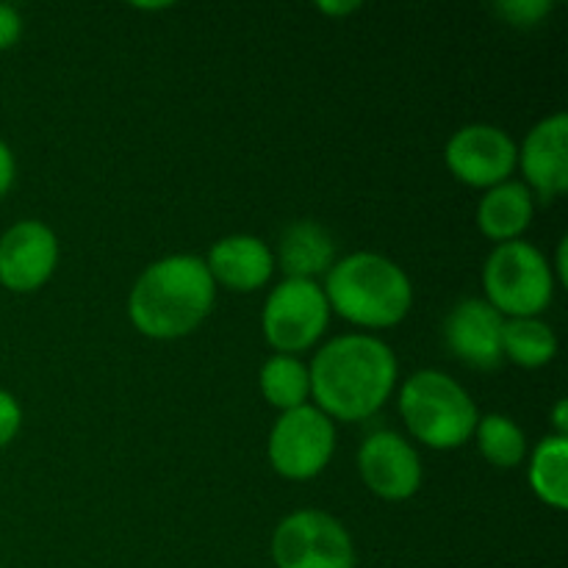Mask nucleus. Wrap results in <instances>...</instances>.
<instances>
[{"label":"nucleus","instance_id":"obj_24","mask_svg":"<svg viewBox=\"0 0 568 568\" xmlns=\"http://www.w3.org/2000/svg\"><path fill=\"white\" fill-rule=\"evenodd\" d=\"M14 175H17L14 153H11L9 144L0 139V197H3V194H9V189L14 186Z\"/></svg>","mask_w":568,"mask_h":568},{"label":"nucleus","instance_id":"obj_11","mask_svg":"<svg viewBox=\"0 0 568 568\" xmlns=\"http://www.w3.org/2000/svg\"><path fill=\"white\" fill-rule=\"evenodd\" d=\"M59 266V236L39 220H20L0 236V283L9 292L31 294Z\"/></svg>","mask_w":568,"mask_h":568},{"label":"nucleus","instance_id":"obj_27","mask_svg":"<svg viewBox=\"0 0 568 568\" xmlns=\"http://www.w3.org/2000/svg\"><path fill=\"white\" fill-rule=\"evenodd\" d=\"M566 247H568V239L564 236L558 244V261H555V270H558V281L568 283V261H566Z\"/></svg>","mask_w":568,"mask_h":568},{"label":"nucleus","instance_id":"obj_20","mask_svg":"<svg viewBox=\"0 0 568 568\" xmlns=\"http://www.w3.org/2000/svg\"><path fill=\"white\" fill-rule=\"evenodd\" d=\"M475 438L483 458L497 466V469H516L530 453L525 430L505 414L480 416L475 427Z\"/></svg>","mask_w":568,"mask_h":568},{"label":"nucleus","instance_id":"obj_1","mask_svg":"<svg viewBox=\"0 0 568 568\" xmlns=\"http://www.w3.org/2000/svg\"><path fill=\"white\" fill-rule=\"evenodd\" d=\"M316 408L338 422H364L392 399L399 377L394 349L369 333L331 338L308 366Z\"/></svg>","mask_w":568,"mask_h":568},{"label":"nucleus","instance_id":"obj_18","mask_svg":"<svg viewBox=\"0 0 568 568\" xmlns=\"http://www.w3.org/2000/svg\"><path fill=\"white\" fill-rule=\"evenodd\" d=\"M558 355V336L541 316H516L503 325V358L525 369H541Z\"/></svg>","mask_w":568,"mask_h":568},{"label":"nucleus","instance_id":"obj_2","mask_svg":"<svg viewBox=\"0 0 568 568\" xmlns=\"http://www.w3.org/2000/svg\"><path fill=\"white\" fill-rule=\"evenodd\" d=\"M216 283L200 255L178 253L150 264L128 294V316L148 338L172 342L197 331L214 311Z\"/></svg>","mask_w":568,"mask_h":568},{"label":"nucleus","instance_id":"obj_19","mask_svg":"<svg viewBox=\"0 0 568 568\" xmlns=\"http://www.w3.org/2000/svg\"><path fill=\"white\" fill-rule=\"evenodd\" d=\"M258 388L266 403L281 410V414L300 408L311 397L308 364H303L297 355H272L261 366Z\"/></svg>","mask_w":568,"mask_h":568},{"label":"nucleus","instance_id":"obj_8","mask_svg":"<svg viewBox=\"0 0 568 568\" xmlns=\"http://www.w3.org/2000/svg\"><path fill=\"white\" fill-rule=\"evenodd\" d=\"M272 469L286 480H311L322 475L336 453V425L316 405L305 403L283 410L270 430Z\"/></svg>","mask_w":568,"mask_h":568},{"label":"nucleus","instance_id":"obj_25","mask_svg":"<svg viewBox=\"0 0 568 568\" xmlns=\"http://www.w3.org/2000/svg\"><path fill=\"white\" fill-rule=\"evenodd\" d=\"M552 425H555V436L568 438V403L566 399H558V403H555Z\"/></svg>","mask_w":568,"mask_h":568},{"label":"nucleus","instance_id":"obj_12","mask_svg":"<svg viewBox=\"0 0 568 568\" xmlns=\"http://www.w3.org/2000/svg\"><path fill=\"white\" fill-rule=\"evenodd\" d=\"M521 175L532 197L552 203L568 189V114L555 111L530 128L519 148Z\"/></svg>","mask_w":568,"mask_h":568},{"label":"nucleus","instance_id":"obj_23","mask_svg":"<svg viewBox=\"0 0 568 568\" xmlns=\"http://www.w3.org/2000/svg\"><path fill=\"white\" fill-rule=\"evenodd\" d=\"M22 17L14 6L0 3V50H9L20 42Z\"/></svg>","mask_w":568,"mask_h":568},{"label":"nucleus","instance_id":"obj_21","mask_svg":"<svg viewBox=\"0 0 568 568\" xmlns=\"http://www.w3.org/2000/svg\"><path fill=\"white\" fill-rule=\"evenodd\" d=\"M497 11L510 26H536L552 11V0H503Z\"/></svg>","mask_w":568,"mask_h":568},{"label":"nucleus","instance_id":"obj_15","mask_svg":"<svg viewBox=\"0 0 568 568\" xmlns=\"http://www.w3.org/2000/svg\"><path fill=\"white\" fill-rule=\"evenodd\" d=\"M536 216V197L521 181H505L486 189L477 205V227L497 244L516 242Z\"/></svg>","mask_w":568,"mask_h":568},{"label":"nucleus","instance_id":"obj_5","mask_svg":"<svg viewBox=\"0 0 568 568\" xmlns=\"http://www.w3.org/2000/svg\"><path fill=\"white\" fill-rule=\"evenodd\" d=\"M486 303L494 305L505 320L538 316L555 297V272L547 255L536 244L516 239L503 242L488 253L483 266Z\"/></svg>","mask_w":568,"mask_h":568},{"label":"nucleus","instance_id":"obj_9","mask_svg":"<svg viewBox=\"0 0 568 568\" xmlns=\"http://www.w3.org/2000/svg\"><path fill=\"white\" fill-rule=\"evenodd\" d=\"M449 172L460 183L475 189H491L510 181L519 161V144L508 131L488 122H471L449 136L444 150Z\"/></svg>","mask_w":568,"mask_h":568},{"label":"nucleus","instance_id":"obj_3","mask_svg":"<svg viewBox=\"0 0 568 568\" xmlns=\"http://www.w3.org/2000/svg\"><path fill=\"white\" fill-rule=\"evenodd\" d=\"M322 292L331 311L342 320L372 331L399 325L414 305V283L408 272L388 255L369 250L338 258L327 270Z\"/></svg>","mask_w":568,"mask_h":568},{"label":"nucleus","instance_id":"obj_16","mask_svg":"<svg viewBox=\"0 0 568 568\" xmlns=\"http://www.w3.org/2000/svg\"><path fill=\"white\" fill-rule=\"evenodd\" d=\"M281 261V270L286 277H305V281H316L336 264V242H333L331 231L314 220H297L292 225L283 227L281 242H277L275 264Z\"/></svg>","mask_w":568,"mask_h":568},{"label":"nucleus","instance_id":"obj_22","mask_svg":"<svg viewBox=\"0 0 568 568\" xmlns=\"http://www.w3.org/2000/svg\"><path fill=\"white\" fill-rule=\"evenodd\" d=\"M22 427V408L17 397L6 388H0V449L14 442Z\"/></svg>","mask_w":568,"mask_h":568},{"label":"nucleus","instance_id":"obj_6","mask_svg":"<svg viewBox=\"0 0 568 568\" xmlns=\"http://www.w3.org/2000/svg\"><path fill=\"white\" fill-rule=\"evenodd\" d=\"M275 568H355V544L336 516L303 508L281 519L272 532Z\"/></svg>","mask_w":568,"mask_h":568},{"label":"nucleus","instance_id":"obj_7","mask_svg":"<svg viewBox=\"0 0 568 568\" xmlns=\"http://www.w3.org/2000/svg\"><path fill=\"white\" fill-rule=\"evenodd\" d=\"M331 305L322 283L305 277H286L266 297L261 327L281 355H297L314 347L327 331Z\"/></svg>","mask_w":568,"mask_h":568},{"label":"nucleus","instance_id":"obj_26","mask_svg":"<svg viewBox=\"0 0 568 568\" xmlns=\"http://www.w3.org/2000/svg\"><path fill=\"white\" fill-rule=\"evenodd\" d=\"M316 9H320L322 14H349V11H358L361 3L358 0H342V3H331V0H325V3H316Z\"/></svg>","mask_w":568,"mask_h":568},{"label":"nucleus","instance_id":"obj_17","mask_svg":"<svg viewBox=\"0 0 568 568\" xmlns=\"http://www.w3.org/2000/svg\"><path fill=\"white\" fill-rule=\"evenodd\" d=\"M530 488L549 508L564 510L568 505V438L544 436L532 447L530 466H527Z\"/></svg>","mask_w":568,"mask_h":568},{"label":"nucleus","instance_id":"obj_14","mask_svg":"<svg viewBox=\"0 0 568 568\" xmlns=\"http://www.w3.org/2000/svg\"><path fill=\"white\" fill-rule=\"evenodd\" d=\"M203 261L214 283L242 294L266 286L272 272H275V253H272V247L264 239L250 236V233H233V236L220 239L209 250V258Z\"/></svg>","mask_w":568,"mask_h":568},{"label":"nucleus","instance_id":"obj_10","mask_svg":"<svg viewBox=\"0 0 568 568\" xmlns=\"http://www.w3.org/2000/svg\"><path fill=\"white\" fill-rule=\"evenodd\" d=\"M358 471L375 497L405 503L422 488V458L408 438L394 430H375L361 442Z\"/></svg>","mask_w":568,"mask_h":568},{"label":"nucleus","instance_id":"obj_28","mask_svg":"<svg viewBox=\"0 0 568 568\" xmlns=\"http://www.w3.org/2000/svg\"><path fill=\"white\" fill-rule=\"evenodd\" d=\"M0 568H3V564H0Z\"/></svg>","mask_w":568,"mask_h":568},{"label":"nucleus","instance_id":"obj_13","mask_svg":"<svg viewBox=\"0 0 568 568\" xmlns=\"http://www.w3.org/2000/svg\"><path fill=\"white\" fill-rule=\"evenodd\" d=\"M505 316L480 297H466L444 320V342L471 369H497L503 364Z\"/></svg>","mask_w":568,"mask_h":568},{"label":"nucleus","instance_id":"obj_4","mask_svg":"<svg viewBox=\"0 0 568 568\" xmlns=\"http://www.w3.org/2000/svg\"><path fill=\"white\" fill-rule=\"evenodd\" d=\"M399 416L416 442L430 449H458L475 438L480 422L471 394L453 375L419 369L399 388Z\"/></svg>","mask_w":568,"mask_h":568}]
</instances>
